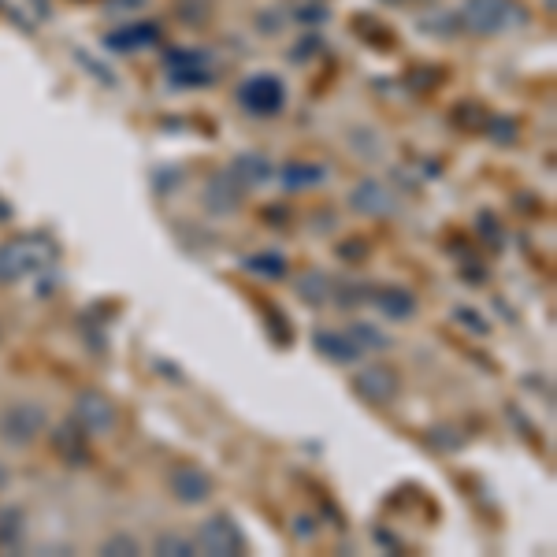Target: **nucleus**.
Here are the masks:
<instances>
[{"label": "nucleus", "mask_w": 557, "mask_h": 557, "mask_svg": "<svg viewBox=\"0 0 557 557\" xmlns=\"http://www.w3.org/2000/svg\"><path fill=\"white\" fill-rule=\"evenodd\" d=\"M156 550H179V554H190V543H179V539H160Z\"/></svg>", "instance_id": "1a4fd4ad"}, {"label": "nucleus", "mask_w": 557, "mask_h": 557, "mask_svg": "<svg viewBox=\"0 0 557 557\" xmlns=\"http://www.w3.org/2000/svg\"><path fill=\"white\" fill-rule=\"evenodd\" d=\"M242 101H246L253 112H279L283 93H279L275 82H249L246 90H242Z\"/></svg>", "instance_id": "423d86ee"}, {"label": "nucleus", "mask_w": 557, "mask_h": 557, "mask_svg": "<svg viewBox=\"0 0 557 557\" xmlns=\"http://www.w3.org/2000/svg\"><path fill=\"white\" fill-rule=\"evenodd\" d=\"M383 305H387V312H394L398 320H409V312H413V294H405V290H387L383 294Z\"/></svg>", "instance_id": "0eeeda50"}, {"label": "nucleus", "mask_w": 557, "mask_h": 557, "mask_svg": "<svg viewBox=\"0 0 557 557\" xmlns=\"http://www.w3.org/2000/svg\"><path fill=\"white\" fill-rule=\"evenodd\" d=\"M0 428H4V439H12L23 446V442H30L41 428H45V409H38V405H30V402H19L4 413V424H0Z\"/></svg>", "instance_id": "f257e3e1"}, {"label": "nucleus", "mask_w": 557, "mask_h": 557, "mask_svg": "<svg viewBox=\"0 0 557 557\" xmlns=\"http://www.w3.org/2000/svg\"><path fill=\"white\" fill-rule=\"evenodd\" d=\"M357 387L364 390V398H372L376 405H383V402H390V398H394L398 379H394V372H387V368H372V372H364Z\"/></svg>", "instance_id": "20e7f679"}, {"label": "nucleus", "mask_w": 557, "mask_h": 557, "mask_svg": "<svg viewBox=\"0 0 557 557\" xmlns=\"http://www.w3.org/2000/svg\"><path fill=\"white\" fill-rule=\"evenodd\" d=\"M112 550H127V554H134L138 546H134V539H112V543L104 546V554H112Z\"/></svg>", "instance_id": "6e6552de"}, {"label": "nucleus", "mask_w": 557, "mask_h": 557, "mask_svg": "<svg viewBox=\"0 0 557 557\" xmlns=\"http://www.w3.org/2000/svg\"><path fill=\"white\" fill-rule=\"evenodd\" d=\"M171 487H175V498L179 502H205L208 494H212V480H208V472H201V468L194 465H186L179 468L175 476H171Z\"/></svg>", "instance_id": "7ed1b4c3"}, {"label": "nucleus", "mask_w": 557, "mask_h": 557, "mask_svg": "<svg viewBox=\"0 0 557 557\" xmlns=\"http://www.w3.org/2000/svg\"><path fill=\"white\" fill-rule=\"evenodd\" d=\"M34 264L38 260L26 257V242H15V246H4L0 249V279L8 283V279H19V275L34 272Z\"/></svg>", "instance_id": "39448f33"}, {"label": "nucleus", "mask_w": 557, "mask_h": 557, "mask_svg": "<svg viewBox=\"0 0 557 557\" xmlns=\"http://www.w3.org/2000/svg\"><path fill=\"white\" fill-rule=\"evenodd\" d=\"M197 546L208 550V554H238V550H242V532H238L227 517H216L201 528Z\"/></svg>", "instance_id": "f03ea898"}]
</instances>
